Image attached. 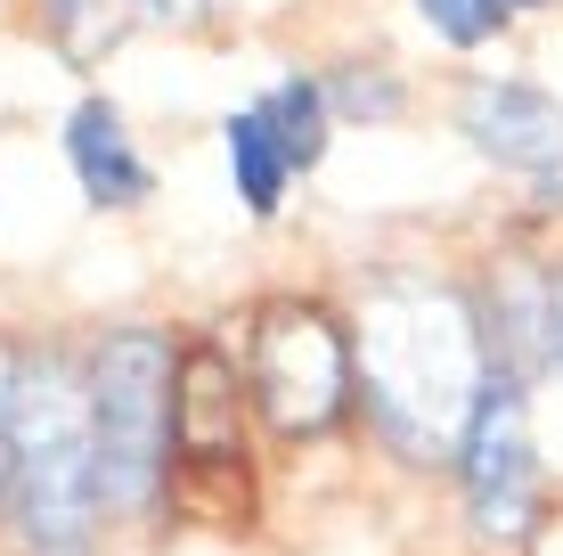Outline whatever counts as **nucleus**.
<instances>
[{
	"instance_id": "9d476101",
	"label": "nucleus",
	"mask_w": 563,
	"mask_h": 556,
	"mask_svg": "<svg viewBox=\"0 0 563 556\" xmlns=\"http://www.w3.org/2000/svg\"><path fill=\"white\" fill-rule=\"evenodd\" d=\"M42 17H49V42L74 57V66H99V57L131 33V0H42Z\"/></svg>"
},
{
	"instance_id": "f8f14e48",
	"label": "nucleus",
	"mask_w": 563,
	"mask_h": 556,
	"mask_svg": "<svg viewBox=\"0 0 563 556\" xmlns=\"http://www.w3.org/2000/svg\"><path fill=\"white\" fill-rule=\"evenodd\" d=\"M417 9H424V25H433L441 42H457V50L490 42V33L507 25V0H417Z\"/></svg>"
},
{
	"instance_id": "0eeeda50",
	"label": "nucleus",
	"mask_w": 563,
	"mask_h": 556,
	"mask_svg": "<svg viewBox=\"0 0 563 556\" xmlns=\"http://www.w3.org/2000/svg\"><path fill=\"white\" fill-rule=\"evenodd\" d=\"M465 140L507 172H563V99L531 83H474L457 107Z\"/></svg>"
},
{
	"instance_id": "1a4fd4ad",
	"label": "nucleus",
	"mask_w": 563,
	"mask_h": 556,
	"mask_svg": "<svg viewBox=\"0 0 563 556\" xmlns=\"http://www.w3.org/2000/svg\"><path fill=\"white\" fill-rule=\"evenodd\" d=\"M229 181H238L245 214H262V221H269V214H278V205H286V181H295V164H286V148L269 140L262 107L229 123Z\"/></svg>"
},
{
	"instance_id": "9b49d317",
	"label": "nucleus",
	"mask_w": 563,
	"mask_h": 556,
	"mask_svg": "<svg viewBox=\"0 0 563 556\" xmlns=\"http://www.w3.org/2000/svg\"><path fill=\"white\" fill-rule=\"evenodd\" d=\"M262 123H269V140L286 148V164H295V172H310L327 156V90L319 83H278L262 99Z\"/></svg>"
},
{
	"instance_id": "f257e3e1",
	"label": "nucleus",
	"mask_w": 563,
	"mask_h": 556,
	"mask_svg": "<svg viewBox=\"0 0 563 556\" xmlns=\"http://www.w3.org/2000/svg\"><path fill=\"white\" fill-rule=\"evenodd\" d=\"M9 524L33 556H82L99 532V426H90V377L66 352L16 369L9 401Z\"/></svg>"
},
{
	"instance_id": "20e7f679",
	"label": "nucleus",
	"mask_w": 563,
	"mask_h": 556,
	"mask_svg": "<svg viewBox=\"0 0 563 556\" xmlns=\"http://www.w3.org/2000/svg\"><path fill=\"white\" fill-rule=\"evenodd\" d=\"M90 426H99V500L147 508L164 491L172 450V344L155 328H123L90 360Z\"/></svg>"
},
{
	"instance_id": "39448f33",
	"label": "nucleus",
	"mask_w": 563,
	"mask_h": 556,
	"mask_svg": "<svg viewBox=\"0 0 563 556\" xmlns=\"http://www.w3.org/2000/svg\"><path fill=\"white\" fill-rule=\"evenodd\" d=\"M352 336L319 312V303H269L254 319V360H245V393L286 443H310V434L343 426L352 410Z\"/></svg>"
},
{
	"instance_id": "4468645a",
	"label": "nucleus",
	"mask_w": 563,
	"mask_h": 556,
	"mask_svg": "<svg viewBox=\"0 0 563 556\" xmlns=\"http://www.w3.org/2000/svg\"><path fill=\"white\" fill-rule=\"evenodd\" d=\"M548 360L563 369V279L548 286Z\"/></svg>"
},
{
	"instance_id": "ddd939ff",
	"label": "nucleus",
	"mask_w": 563,
	"mask_h": 556,
	"mask_svg": "<svg viewBox=\"0 0 563 556\" xmlns=\"http://www.w3.org/2000/svg\"><path fill=\"white\" fill-rule=\"evenodd\" d=\"M131 9H140V17H164V25H205L221 0H131Z\"/></svg>"
},
{
	"instance_id": "f03ea898",
	"label": "nucleus",
	"mask_w": 563,
	"mask_h": 556,
	"mask_svg": "<svg viewBox=\"0 0 563 556\" xmlns=\"http://www.w3.org/2000/svg\"><path fill=\"white\" fill-rule=\"evenodd\" d=\"M367 401H376L384 434L409 450L457 443L465 410L482 393V360H474V328L450 295H424V286H400V295L376 303L367 319V352H360Z\"/></svg>"
},
{
	"instance_id": "7ed1b4c3",
	"label": "nucleus",
	"mask_w": 563,
	"mask_h": 556,
	"mask_svg": "<svg viewBox=\"0 0 563 556\" xmlns=\"http://www.w3.org/2000/svg\"><path fill=\"white\" fill-rule=\"evenodd\" d=\"M254 458H245V393H238V360L212 336L180 344L172 360V467L164 491L180 515H197L212 532H238L254 515Z\"/></svg>"
},
{
	"instance_id": "423d86ee",
	"label": "nucleus",
	"mask_w": 563,
	"mask_h": 556,
	"mask_svg": "<svg viewBox=\"0 0 563 556\" xmlns=\"http://www.w3.org/2000/svg\"><path fill=\"white\" fill-rule=\"evenodd\" d=\"M457 483H465V508H474L482 541H522L531 532L539 458H531V417H522L515 369L482 377L474 410H465V434H457Z\"/></svg>"
},
{
	"instance_id": "6e6552de",
	"label": "nucleus",
	"mask_w": 563,
	"mask_h": 556,
	"mask_svg": "<svg viewBox=\"0 0 563 556\" xmlns=\"http://www.w3.org/2000/svg\"><path fill=\"white\" fill-rule=\"evenodd\" d=\"M66 156H74V181H82L90 205H107V214H123V205H147V164L140 148H131L123 115H114L107 99H82L66 115Z\"/></svg>"
}]
</instances>
